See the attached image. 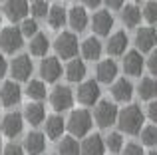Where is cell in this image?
<instances>
[{
  "instance_id": "obj_1",
  "label": "cell",
  "mask_w": 157,
  "mask_h": 155,
  "mask_svg": "<svg viewBox=\"0 0 157 155\" xmlns=\"http://www.w3.org/2000/svg\"><path fill=\"white\" fill-rule=\"evenodd\" d=\"M143 121H145V115H143V112L137 108V105H127V108H123L121 112H119L117 115V125L121 131L129 133V135H135V133L141 131V125Z\"/></svg>"
},
{
  "instance_id": "obj_2",
  "label": "cell",
  "mask_w": 157,
  "mask_h": 155,
  "mask_svg": "<svg viewBox=\"0 0 157 155\" xmlns=\"http://www.w3.org/2000/svg\"><path fill=\"white\" fill-rule=\"evenodd\" d=\"M92 125H94L92 113H90L88 109H76V112L70 113L66 127L70 129V133H72V135L84 137V135H88V133H90Z\"/></svg>"
},
{
  "instance_id": "obj_3",
  "label": "cell",
  "mask_w": 157,
  "mask_h": 155,
  "mask_svg": "<svg viewBox=\"0 0 157 155\" xmlns=\"http://www.w3.org/2000/svg\"><path fill=\"white\" fill-rule=\"evenodd\" d=\"M24 44V34L20 28L8 26L0 30V48H2L6 54H14L16 50H20Z\"/></svg>"
},
{
  "instance_id": "obj_4",
  "label": "cell",
  "mask_w": 157,
  "mask_h": 155,
  "mask_svg": "<svg viewBox=\"0 0 157 155\" xmlns=\"http://www.w3.org/2000/svg\"><path fill=\"white\" fill-rule=\"evenodd\" d=\"M117 115H119L117 105L109 100H101L96 108V113H94L96 123L100 125V127H109V125H113L115 121H117Z\"/></svg>"
},
{
  "instance_id": "obj_5",
  "label": "cell",
  "mask_w": 157,
  "mask_h": 155,
  "mask_svg": "<svg viewBox=\"0 0 157 155\" xmlns=\"http://www.w3.org/2000/svg\"><path fill=\"white\" fill-rule=\"evenodd\" d=\"M54 48H56L58 56H62L64 60H70L78 54V38L74 32H62L58 34L56 42H54Z\"/></svg>"
},
{
  "instance_id": "obj_6",
  "label": "cell",
  "mask_w": 157,
  "mask_h": 155,
  "mask_svg": "<svg viewBox=\"0 0 157 155\" xmlns=\"http://www.w3.org/2000/svg\"><path fill=\"white\" fill-rule=\"evenodd\" d=\"M50 104L56 112H64L74 105V92L68 85H56L54 92L50 93Z\"/></svg>"
},
{
  "instance_id": "obj_7",
  "label": "cell",
  "mask_w": 157,
  "mask_h": 155,
  "mask_svg": "<svg viewBox=\"0 0 157 155\" xmlns=\"http://www.w3.org/2000/svg\"><path fill=\"white\" fill-rule=\"evenodd\" d=\"M32 70H34V66H32V60L28 54H20L12 60L10 72H12V78L16 81H26L32 76Z\"/></svg>"
},
{
  "instance_id": "obj_8",
  "label": "cell",
  "mask_w": 157,
  "mask_h": 155,
  "mask_svg": "<svg viewBox=\"0 0 157 155\" xmlns=\"http://www.w3.org/2000/svg\"><path fill=\"white\" fill-rule=\"evenodd\" d=\"M100 84L94 80L82 81L80 88H78V101L84 105H94L98 100H100Z\"/></svg>"
},
{
  "instance_id": "obj_9",
  "label": "cell",
  "mask_w": 157,
  "mask_h": 155,
  "mask_svg": "<svg viewBox=\"0 0 157 155\" xmlns=\"http://www.w3.org/2000/svg\"><path fill=\"white\" fill-rule=\"evenodd\" d=\"M0 127H2V133L6 137H12V139H14L16 135H20V131H22V127H24V115L18 113V112H10L8 115L2 117Z\"/></svg>"
},
{
  "instance_id": "obj_10",
  "label": "cell",
  "mask_w": 157,
  "mask_h": 155,
  "mask_svg": "<svg viewBox=\"0 0 157 155\" xmlns=\"http://www.w3.org/2000/svg\"><path fill=\"white\" fill-rule=\"evenodd\" d=\"M40 76H42V80L46 81V84H54V81H58V78L62 76L60 60L54 58V56H48L46 60H42V64H40Z\"/></svg>"
},
{
  "instance_id": "obj_11",
  "label": "cell",
  "mask_w": 157,
  "mask_h": 155,
  "mask_svg": "<svg viewBox=\"0 0 157 155\" xmlns=\"http://www.w3.org/2000/svg\"><path fill=\"white\" fill-rule=\"evenodd\" d=\"M28 10V0H6L4 2V12H6V18L10 22H20V20L26 18Z\"/></svg>"
},
{
  "instance_id": "obj_12",
  "label": "cell",
  "mask_w": 157,
  "mask_h": 155,
  "mask_svg": "<svg viewBox=\"0 0 157 155\" xmlns=\"http://www.w3.org/2000/svg\"><path fill=\"white\" fill-rule=\"evenodd\" d=\"M20 97H22V89H20V85L16 84L14 80H12V81H4L2 88H0V101H2V105L12 108V105H16L20 101Z\"/></svg>"
},
{
  "instance_id": "obj_13",
  "label": "cell",
  "mask_w": 157,
  "mask_h": 155,
  "mask_svg": "<svg viewBox=\"0 0 157 155\" xmlns=\"http://www.w3.org/2000/svg\"><path fill=\"white\" fill-rule=\"evenodd\" d=\"M143 66H145V60L139 50H129L123 58V72L127 76H139L143 72Z\"/></svg>"
},
{
  "instance_id": "obj_14",
  "label": "cell",
  "mask_w": 157,
  "mask_h": 155,
  "mask_svg": "<svg viewBox=\"0 0 157 155\" xmlns=\"http://www.w3.org/2000/svg\"><path fill=\"white\" fill-rule=\"evenodd\" d=\"M157 42V32L155 28H149V26H143L137 30V34H135V46H137L139 52H151L153 50Z\"/></svg>"
},
{
  "instance_id": "obj_15",
  "label": "cell",
  "mask_w": 157,
  "mask_h": 155,
  "mask_svg": "<svg viewBox=\"0 0 157 155\" xmlns=\"http://www.w3.org/2000/svg\"><path fill=\"white\" fill-rule=\"evenodd\" d=\"M111 28H113V16H111L109 12L100 10V12L94 14V18H92V30L96 32L98 36H107Z\"/></svg>"
},
{
  "instance_id": "obj_16",
  "label": "cell",
  "mask_w": 157,
  "mask_h": 155,
  "mask_svg": "<svg viewBox=\"0 0 157 155\" xmlns=\"http://www.w3.org/2000/svg\"><path fill=\"white\" fill-rule=\"evenodd\" d=\"M24 149L28 155H42L46 149V135L40 131H30L24 139Z\"/></svg>"
},
{
  "instance_id": "obj_17",
  "label": "cell",
  "mask_w": 157,
  "mask_h": 155,
  "mask_svg": "<svg viewBox=\"0 0 157 155\" xmlns=\"http://www.w3.org/2000/svg\"><path fill=\"white\" fill-rule=\"evenodd\" d=\"M105 153V141L100 133L86 137V141L80 147V155H104Z\"/></svg>"
},
{
  "instance_id": "obj_18",
  "label": "cell",
  "mask_w": 157,
  "mask_h": 155,
  "mask_svg": "<svg viewBox=\"0 0 157 155\" xmlns=\"http://www.w3.org/2000/svg\"><path fill=\"white\" fill-rule=\"evenodd\" d=\"M111 96H113L115 101H129L131 96H133V85H131V81L125 80V78H119L117 81H113V85H111Z\"/></svg>"
},
{
  "instance_id": "obj_19",
  "label": "cell",
  "mask_w": 157,
  "mask_h": 155,
  "mask_svg": "<svg viewBox=\"0 0 157 155\" xmlns=\"http://www.w3.org/2000/svg\"><path fill=\"white\" fill-rule=\"evenodd\" d=\"M68 22H70V26H72L76 32L86 30V26H88V22H90L86 8L84 6H74V8H70V12H68Z\"/></svg>"
},
{
  "instance_id": "obj_20",
  "label": "cell",
  "mask_w": 157,
  "mask_h": 155,
  "mask_svg": "<svg viewBox=\"0 0 157 155\" xmlns=\"http://www.w3.org/2000/svg\"><path fill=\"white\" fill-rule=\"evenodd\" d=\"M96 74H98V81L109 84V81H113L115 76H117V64H115L113 60H101L96 68Z\"/></svg>"
},
{
  "instance_id": "obj_21",
  "label": "cell",
  "mask_w": 157,
  "mask_h": 155,
  "mask_svg": "<svg viewBox=\"0 0 157 155\" xmlns=\"http://www.w3.org/2000/svg\"><path fill=\"white\" fill-rule=\"evenodd\" d=\"M46 117V109L40 101H34V104H28L24 108V119L28 121L30 125H40Z\"/></svg>"
},
{
  "instance_id": "obj_22",
  "label": "cell",
  "mask_w": 157,
  "mask_h": 155,
  "mask_svg": "<svg viewBox=\"0 0 157 155\" xmlns=\"http://www.w3.org/2000/svg\"><path fill=\"white\" fill-rule=\"evenodd\" d=\"M82 56H84L86 60H100L101 56V42L98 38H94V36H90V38H86L84 42H82Z\"/></svg>"
},
{
  "instance_id": "obj_23",
  "label": "cell",
  "mask_w": 157,
  "mask_h": 155,
  "mask_svg": "<svg viewBox=\"0 0 157 155\" xmlns=\"http://www.w3.org/2000/svg\"><path fill=\"white\" fill-rule=\"evenodd\" d=\"M127 48V34L125 32H115L109 36V42H107V52L111 56H121Z\"/></svg>"
},
{
  "instance_id": "obj_24",
  "label": "cell",
  "mask_w": 157,
  "mask_h": 155,
  "mask_svg": "<svg viewBox=\"0 0 157 155\" xmlns=\"http://www.w3.org/2000/svg\"><path fill=\"white\" fill-rule=\"evenodd\" d=\"M141 16H143L141 10H139L135 4H125V6H121V20L127 28H135L139 24V20H141Z\"/></svg>"
},
{
  "instance_id": "obj_25",
  "label": "cell",
  "mask_w": 157,
  "mask_h": 155,
  "mask_svg": "<svg viewBox=\"0 0 157 155\" xmlns=\"http://www.w3.org/2000/svg\"><path fill=\"white\" fill-rule=\"evenodd\" d=\"M46 135L50 137V139H58V137H62V133H64L66 129V121L62 119L60 115H50L46 117Z\"/></svg>"
},
{
  "instance_id": "obj_26",
  "label": "cell",
  "mask_w": 157,
  "mask_h": 155,
  "mask_svg": "<svg viewBox=\"0 0 157 155\" xmlns=\"http://www.w3.org/2000/svg\"><path fill=\"white\" fill-rule=\"evenodd\" d=\"M86 64L84 60H72V62L68 64V68H66V78H68V81H74V84H78V81H82L86 78Z\"/></svg>"
},
{
  "instance_id": "obj_27",
  "label": "cell",
  "mask_w": 157,
  "mask_h": 155,
  "mask_svg": "<svg viewBox=\"0 0 157 155\" xmlns=\"http://www.w3.org/2000/svg\"><path fill=\"white\" fill-rule=\"evenodd\" d=\"M48 48H50V40L46 34H34L30 38V54L32 56H46Z\"/></svg>"
},
{
  "instance_id": "obj_28",
  "label": "cell",
  "mask_w": 157,
  "mask_h": 155,
  "mask_svg": "<svg viewBox=\"0 0 157 155\" xmlns=\"http://www.w3.org/2000/svg\"><path fill=\"white\" fill-rule=\"evenodd\" d=\"M68 20V14H66V8L60 6V4H54L48 10V24L52 28H62Z\"/></svg>"
},
{
  "instance_id": "obj_29",
  "label": "cell",
  "mask_w": 157,
  "mask_h": 155,
  "mask_svg": "<svg viewBox=\"0 0 157 155\" xmlns=\"http://www.w3.org/2000/svg\"><path fill=\"white\" fill-rule=\"evenodd\" d=\"M137 89H139V97L141 100H153V97L157 96V81L153 80V78H143L141 81H139V85H137Z\"/></svg>"
},
{
  "instance_id": "obj_30",
  "label": "cell",
  "mask_w": 157,
  "mask_h": 155,
  "mask_svg": "<svg viewBox=\"0 0 157 155\" xmlns=\"http://www.w3.org/2000/svg\"><path fill=\"white\" fill-rule=\"evenodd\" d=\"M26 93L30 100H44L46 97V84H44V80H30L26 85Z\"/></svg>"
},
{
  "instance_id": "obj_31",
  "label": "cell",
  "mask_w": 157,
  "mask_h": 155,
  "mask_svg": "<svg viewBox=\"0 0 157 155\" xmlns=\"http://www.w3.org/2000/svg\"><path fill=\"white\" fill-rule=\"evenodd\" d=\"M58 155H80V145L74 139V135L62 137L60 145H58Z\"/></svg>"
},
{
  "instance_id": "obj_32",
  "label": "cell",
  "mask_w": 157,
  "mask_h": 155,
  "mask_svg": "<svg viewBox=\"0 0 157 155\" xmlns=\"http://www.w3.org/2000/svg\"><path fill=\"white\" fill-rule=\"evenodd\" d=\"M141 143L147 147H155L157 145V125H147L141 129Z\"/></svg>"
},
{
  "instance_id": "obj_33",
  "label": "cell",
  "mask_w": 157,
  "mask_h": 155,
  "mask_svg": "<svg viewBox=\"0 0 157 155\" xmlns=\"http://www.w3.org/2000/svg\"><path fill=\"white\" fill-rule=\"evenodd\" d=\"M105 147L109 149V151L117 153L123 149V139H121V133H109V135L105 137Z\"/></svg>"
},
{
  "instance_id": "obj_34",
  "label": "cell",
  "mask_w": 157,
  "mask_h": 155,
  "mask_svg": "<svg viewBox=\"0 0 157 155\" xmlns=\"http://www.w3.org/2000/svg\"><path fill=\"white\" fill-rule=\"evenodd\" d=\"M48 10H50V6L46 4V0H34L32 6H30V12H32L34 18H46Z\"/></svg>"
},
{
  "instance_id": "obj_35",
  "label": "cell",
  "mask_w": 157,
  "mask_h": 155,
  "mask_svg": "<svg viewBox=\"0 0 157 155\" xmlns=\"http://www.w3.org/2000/svg\"><path fill=\"white\" fill-rule=\"evenodd\" d=\"M141 14H143V18H145L149 24H155L157 22V0H149V2L143 6Z\"/></svg>"
},
{
  "instance_id": "obj_36",
  "label": "cell",
  "mask_w": 157,
  "mask_h": 155,
  "mask_svg": "<svg viewBox=\"0 0 157 155\" xmlns=\"http://www.w3.org/2000/svg\"><path fill=\"white\" fill-rule=\"evenodd\" d=\"M20 30H22V34L28 36V38L34 36V34H38V22H36V18H24Z\"/></svg>"
},
{
  "instance_id": "obj_37",
  "label": "cell",
  "mask_w": 157,
  "mask_h": 155,
  "mask_svg": "<svg viewBox=\"0 0 157 155\" xmlns=\"http://www.w3.org/2000/svg\"><path fill=\"white\" fill-rule=\"evenodd\" d=\"M4 155H26V149L18 143H8L4 147Z\"/></svg>"
},
{
  "instance_id": "obj_38",
  "label": "cell",
  "mask_w": 157,
  "mask_h": 155,
  "mask_svg": "<svg viewBox=\"0 0 157 155\" xmlns=\"http://www.w3.org/2000/svg\"><path fill=\"white\" fill-rule=\"evenodd\" d=\"M123 155H145L143 153V147L137 143H129L125 145V149H123Z\"/></svg>"
},
{
  "instance_id": "obj_39",
  "label": "cell",
  "mask_w": 157,
  "mask_h": 155,
  "mask_svg": "<svg viewBox=\"0 0 157 155\" xmlns=\"http://www.w3.org/2000/svg\"><path fill=\"white\" fill-rule=\"evenodd\" d=\"M147 68H149L151 74L157 76V50H151L149 58H147Z\"/></svg>"
},
{
  "instance_id": "obj_40",
  "label": "cell",
  "mask_w": 157,
  "mask_h": 155,
  "mask_svg": "<svg viewBox=\"0 0 157 155\" xmlns=\"http://www.w3.org/2000/svg\"><path fill=\"white\" fill-rule=\"evenodd\" d=\"M147 115H149V119L157 123V100H151L149 101V108H147Z\"/></svg>"
},
{
  "instance_id": "obj_41",
  "label": "cell",
  "mask_w": 157,
  "mask_h": 155,
  "mask_svg": "<svg viewBox=\"0 0 157 155\" xmlns=\"http://www.w3.org/2000/svg\"><path fill=\"white\" fill-rule=\"evenodd\" d=\"M104 2H105L109 8L117 10V8H121V6H123V2H125V0H104Z\"/></svg>"
},
{
  "instance_id": "obj_42",
  "label": "cell",
  "mask_w": 157,
  "mask_h": 155,
  "mask_svg": "<svg viewBox=\"0 0 157 155\" xmlns=\"http://www.w3.org/2000/svg\"><path fill=\"white\" fill-rule=\"evenodd\" d=\"M6 70H8V64H6V58L0 56V78L6 76Z\"/></svg>"
},
{
  "instance_id": "obj_43",
  "label": "cell",
  "mask_w": 157,
  "mask_h": 155,
  "mask_svg": "<svg viewBox=\"0 0 157 155\" xmlns=\"http://www.w3.org/2000/svg\"><path fill=\"white\" fill-rule=\"evenodd\" d=\"M84 2V6H88V8H98L101 4V0H82Z\"/></svg>"
},
{
  "instance_id": "obj_44",
  "label": "cell",
  "mask_w": 157,
  "mask_h": 155,
  "mask_svg": "<svg viewBox=\"0 0 157 155\" xmlns=\"http://www.w3.org/2000/svg\"><path fill=\"white\" fill-rule=\"evenodd\" d=\"M0 151H2V139H0Z\"/></svg>"
},
{
  "instance_id": "obj_45",
  "label": "cell",
  "mask_w": 157,
  "mask_h": 155,
  "mask_svg": "<svg viewBox=\"0 0 157 155\" xmlns=\"http://www.w3.org/2000/svg\"><path fill=\"white\" fill-rule=\"evenodd\" d=\"M0 24H2V14H0Z\"/></svg>"
},
{
  "instance_id": "obj_46",
  "label": "cell",
  "mask_w": 157,
  "mask_h": 155,
  "mask_svg": "<svg viewBox=\"0 0 157 155\" xmlns=\"http://www.w3.org/2000/svg\"><path fill=\"white\" fill-rule=\"evenodd\" d=\"M149 155H157V151H153V153H149Z\"/></svg>"
},
{
  "instance_id": "obj_47",
  "label": "cell",
  "mask_w": 157,
  "mask_h": 155,
  "mask_svg": "<svg viewBox=\"0 0 157 155\" xmlns=\"http://www.w3.org/2000/svg\"><path fill=\"white\" fill-rule=\"evenodd\" d=\"M137 2H141V0H137Z\"/></svg>"
},
{
  "instance_id": "obj_48",
  "label": "cell",
  "mask_w": 157,
  "mask_h": 155,
  "mask_svg": "<svg viewBox=\"0 0 157 155\" xmlns=\"http://www.w3.org/2000/svg\"><path fill=\"white\" fill-rule=\"evenodd\" d=\"M0 2H2V0H0Z\"/></svg>"
}]
</instances>
